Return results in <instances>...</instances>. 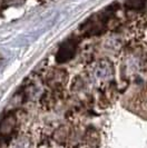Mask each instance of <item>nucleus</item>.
Segmentation results:
<instances>
[{"mask_svg":"<svg viewBox=\"0 0 147 148\" xmlns=\"http://www.w3.org/2000/svg\"><path fill=\"white\" fill-rule=\"evenodd\" d=\"M74 49H75V47L71 44L65 45L64 47H61V49H60V51L58 53L59 60L64 61L66 59H69L71 57V55L74 53Z\"/></svg>","mask_w":147,"mask_h":148,"instance_id":"nucleus-1","label":"nucleus"},{"mask_svg":"<svg viewBox=\"0 0 147 148\" xmlns=\"http://www.w3.org/2000/svg\"><path fill=\"white\" fill-rule=\"evenodd\" d=\"M128 2H131L132 7L136 8V7H140V6H142L143 0H128Z\"/></svg>","mask_w":147,"mask_h":148,"instance_id":"nucleus-2","label":"nucleus"}]
</instances>
